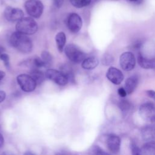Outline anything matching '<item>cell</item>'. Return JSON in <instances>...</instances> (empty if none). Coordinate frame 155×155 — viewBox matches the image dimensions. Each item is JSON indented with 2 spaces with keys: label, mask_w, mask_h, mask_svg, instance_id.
<instances>
[{
  "label": "cell",
  "mask_w": 155,
  "mask_h": 155,
  "mask_svg": "<svg viewBox=\"0 0 155 155\" xmlns=\"http://www.w3.org/2000/svg\"><path fill=\"white\" fill-rule=\"evenodd\" d=\"M10 42L12 47L24 53H28L32 50L33 43L27 35L15 31L10 38Z\"/></svg>",
  "instance_id": "1"
},
{
  "label": "cell",
  "mask_w": 155,
  "mask_h": 155,
  "mask_svg": "<svg viewBox=\"0 0 155 155\" xmlns=\"http://www.w3.org/2000/svg\"><path fill=\"white\" fill-rule=\"evenodd\" d=\"M38 24L31 17H24L16 24V31L25 35H33L38 30Z\"/></svg>",
  "instance_id": "2"
},
{
  "label": "cell",
  "mask_w": 155,
  "mask_h": 155,
  "mask_svg": "<svg viewBox=\"0 0 155 155\" xmlns=\"http://www.w3.org/2000/svg\"><path fill=\"white\" fill-rule=\"evenodd\" d=\"M65 54L74 63L82 62L85 59V54L75 44H69L64 48Z\"/></svg>",
  "instance_id": "3"
},
{
  "label": "cell",
  "mask_w": 155,
  "mask_h": 155,
  "mask_svg": "<svg viewBox=\"0 0 155 155\" xmlns=\"http://www.w3.org/2000/svg\"><path fill=\"white\" fill-rule=\"evenodd\" d=\"M24 7L27 13L31 18H39L44 11V5L40 0H27Z\"/></svg>",
  "instance_id": "4"
},
{
  "label": "cell",
  "mask_w": 155,
  "mask_h": 155,
  "mask_svg": "<svg viewBox=\"0 0 155 155\" xmlns=\"http://www.w3.org/2000/svg\"><path fill=\"white\" fill-rule=\"evenodd\" d=\"M16 81L21 90L25 92H31L35 90L37 84L35 79L29 74H20L16 78Z\"/></svg>",
  "instance_id": "5"
},
{
  "label": "cell",
  "mask_w": 155,
  "mask_h": 155,
  "mask_svg": "<svg viewBox=\"0 0 155 155\" xmlns=\"http://www.w3.org/2000/svg\"><path fill=\"white\" fill-rule=\"evenodd\" d=\"M140 116L145 121L153 122L155 121V105L151 102L142 104L139 109Z\"/></svg>",
  "instance_id": "6"
},
{
  "label": "cell",
  "mask_w": 155,
  "mask_h": 155,
  "mask_svg": "<svg viewBox=\"0 0 155 155\" xmlns=\"http://www.w3.org/2000/svg\"><path fill=\"white\" fill-rule=\"evenodd\" d=\"M45 74L47 79L53 81L59 85H65L68 82V78L60 70L48 68L46 71Z\"/></svg>",
  "instance_id": "7"
},
{
  "label": "cell",
  "mask_w": 155,
  "mask_h": 155,
  "mask_svg": "<svg viewBox=\"0 0 155 155\" xmlns=\"http://www.w3.org/2000/svg\"><path fill=\"white\" fill-rule=\"evenodd\" d=\"M121 68L126 71L132 70L136 65V58L134 54L130 51L123 53L119 58Z\"/></svg>",
  "instance_id": "8"
},
{
  "label": "cell",
  "mask_w": 155,
  "mask_h": 155,
  "mask_svg": "<svg viewBox=\"0 0 155 155\" xmlns=\"http://www.w3.org/2000/svg\"><path fill=\"white\" fill-rule=\"evenodd\" d=\"M5 18L10 22H18L24 18V12L19 8L7 7L4 12Z\"/></svg>",
  "instance_id": "9"
},
{
  "label": "cell",
  "mask_w": 155,
  "mask_h": 155,
  "mask_svg": "<svg viewBox=\"0 0 155 155\" xmlns=\"http://www.w3.org/2000/svg\"><path fill=\"white\" fill-rule=\"evenodd\" d=\"M67 26L71 33L79 32L82 26V18L77 13H71L67 19Z\"/></svg>",
  "instance_id": "10"
},
{
  "label": "cell",
  "mask_w": 155,
  "mask_h": 155,
  "mask_svg": "<svg viewBox=\"0 0 155 155\" xmlns=\"http://www.w3.org/2000/svg\"><path fill=\"white\" fill-rule=\"evenodd\" d=\"M106 143L108 149L113 154H117L120 149L121 140L120 137L114 134L108 135L106 139Z\"/></svg>",
  "instance_id": "11"
},
{
  "label": "cell",
  "mask_w": 155,
  "mask_h": 155,
  "mask_svg": "<svg viewBox=\"0 0 155 155\" xmlns=\"http://www.w3.org/2000/svg\"><path fill=\"white\" fill-rule=\"evenodd\" d=\"M107 79L115 85H119L124 80V76L122 72L117 68L111 67L106 73Z\"/></svg>",
  "instance_id": "12"
},
{
  "label": "cell",
  "mask_w": 155,
  "mask_h": 155,
  "mask_svg": "<svg viewBox=\"0 0 155 155\" xmlns=\"http://www.w3.org/2000/svg\"><path fill=\"white\" fill-rule=\"evenodd\" d=\"M137 61L140 67L144 69H152L155 68V56L149 58L140 52L138 55Z\"/></svg>",
  "instance_id": "13"
},
{
  "label": "cell",
  "mask_w": 155,
  "mask_h": 155,
  "mask_svg": "<svg viewBox=\"0 0 155 155\" xmlns=\"http://www.w3.org/2000/svg\"><path fill=\"white\" fill-rule=\"evenodd\" d=\"M139 83V76L137 74L132 75L127 79L125 83V87L127 94H131L136 88Z\"/></svg>",
  "instance_id": "14"
},
{
  "label": "cell",
  "mask_w": 155,
  "mask_h": 155,
  "mask_svg": "<svg viewBox=\"0 0 155 155\" xmlns=\"http://www.w3.org/2000/svg\"><path fill=\"white\" fill-rule=\"evenodd\" d=\"M141 136L146 142L154 141L155 140V128L150 125L145 126L141 130Z\"/></svg>",
  "instance_id": "15"
},
{
  "label": "cell",
  "mask_w": 155,
  "mask_h": 155,
  "mask_svg": "<svg viewBox=\"0 0 155 155\" xmlns=\"http://www.w3.org/2000/svg\"><path fill=\"white\" fill-rule=\"evenodd\" d=\"M99 64V60L95 56L86 58L82 62L81 66L85 70H92L95 68Z\"/></svg>",
  "instance_id": "16"
},
{
  "label": "cell",
  "mask_w": 155,
  "mask_h": 155,
  "mask_svg": "<svg viewBox=\"0 0 155 155\" xmlns=\"http://www.w3.org/2000/svg\"><path fill=\"white\" fill-rule=\"evenodd\" d=\"M55 41L58 50L59 52H62L66 42V35L63 31L58 32L55 36Z\"/></svg>",
  "instance_id": "17"
},
{
  "label": "cell",
  "mask_w": 155,
  "mask_h": 155,
  "mask_svg": "<svg viewBox=\"0 0 155 155\" xmlns=\"http://www.w3.org/2000/svg\"><path fill=\"white\" fill-rule=\"evenodd\" d=\"M141 151L142 155H155V141L145 142Z\"/></svg>",
  "instance_id": "18"
},
{
  "label": "cell",
  "mask_w": 155,
  "mask_h": 155,
  "mask_svg": "<svg viewBox=\"0 0 155 155\" xmlns=\"http://www.w3.org/2000/svg\"><path fill=\"white\" fill-rule=\"evenodd\" d=\"M30 75L35 79L37 85L42 83L46 78L45 74L38 68H31Z\"/></svg>",
  "instance_id": "19"
},
{
  "label": "cell",
  "mask_w": 155,
  "mask_h": 155,
  "mask_svg": "<svg viewBox=\"0 0 155 155\" xmlns=\"http://www.w3.org/2000/svg\"><path fill=\"white\" fill-rule=\"evenodd\" d=\"M60 71H62L68 79V81L70 80L71 81H74V76L73 72L70 66L67 64H64L60 67Z\"/></svg>",
  "instance_id": "20"
},
{
  "label": "cell",
  "mask_w": 155,
  "mask_h": 155,
  "mask_svg": "<svg viewBox=\"0 0 155 155\" xmlns=\"http://www.w3.org/2000/svg\"><path fill=\"white\" fill-rule=\"evenodd\" d=\"M41 59L44 62L45 67H49L52 64L53 58L48 51H43L41 53Z\"/></svg>",
  "instance_id": "21"
},
{
  "label": "cell",
  "mask_w": 155,
  "mask_h": 155,
  "mask_svg": "<svg viewBox=\"0 0 155 155\" xmlns=\"http://www.w3.org/2000/svg\"><path fill=\"white\" fill-rule=\"evenodd\" d=\"M119 108L123 113L128 112L131 108V104L126 99H122L119 101L118 104Z\"/></svg>",
  "instance_id": "22"
},
{
  "label": "cell",
  "mask_w": 155,
  "mask_h": 155,
  "mask_svg": "<svg viewBox=\"0 0 155 155\" xmlns=\"http://www.w3.org/2000/svg\"><path fill=\"white\" fill-rule=\"evenodd\" d=\"M72 5L76 8H82L88 6L91 0H69Z\"/></svg>",
  "instance_id": "23"
},
{
  "label": "cell",
  "mask_w": 155,
  "mask_h": 155,
  "mask_svg": "<svg viewBox=\"0 0 155 155\" xmlns=\"http://www.w3.org/2000/svg\"><path fill=\"white\" fill-rule=\"evenodd\" d=\"M113 61H114V58H113V56L108 53H105L103 55V56L101 59L102 64V65H104L105 66H108V65H111L113 63Z\"/></svg>",
  "instance_id": "24"
},
{
  "label": "cell",
  "mask_w": 155,
  "mask_h": 155,
  "mask_svg": "<svg viewBox=\"0 0 155 155\" xmlns=\"http://www.w3.org/2000/svg\"><path fill=\"white\" fill-rule=\"evenodd\" d=\"M130 149L132 155H142L140 149L134 142L130 143Z\"/></svg>",
  "instance_id": "25"
},
{
  "label": "cell",
  "mask_w": 155,
  "mask_h": 155,
  "mask_svg": "<svg viewBox=\"0 0 155 155\" xmlns=\"http://www.w3.org/2000/svg\"><path fill=\"white\" fill-rule=\"evenodd\" d=\"M0 59L3 61L4 65L7 68H8L10 67V58L7 54L4 53H2L0 55Z\"/></svg>",
  "instance_id": "26"
},
{
  "label": "cell",
  "mask_w": 155,
  "mask_h": 155,
  "mask_svg": "<svg viewBox=\"0 0 155 155\" xmlns=\"http://www.w3.org/2000/svg\"><path fill=\"white\" fill-rule=\"evenodd\" d=\"M93 151L95 155H111L108 153L106 152L105 151H104L99 146H94Z\"/></svg>",
  "instance_id": "27"
},
{
  "label": "cell",
  "mask_w": 155,
  "mask_h": 155,
  "mask_svg": "<svg viewBox=\"0 0 155 155\" xmlns=\"http://www.w3.org/2000/svg\"><path fill=\"white\" fill-rule=\"evenodd\" d=\"M142 46V41L139 40V41H136V42H134L131 45V48H133L134 50H139L140 49Z\"/></svg>",
  "instance_id": "28"
},
{
  "label": "cell",
  "mask_w": 155,
  "mask_h": 155,
  "mask_svg": "<svg viewBox=\"0 0 155 155\" xmlns=\"http://www.w3.org/2000/svg\"><path fill=\"white\" fill-rule=\"evenodd\" d=\"M117 93L122 97H125L127 95V91H126L124 87H120L119 88H118Z\"/></svg>",
  "instance_id": "29"
},
{
  "label": "cell",
  "mask_w": 155,
  "mask_h": 155,
  "mask_svg": "<svg viewBox=\"0 0 155 155\" xmlns=\"http://www.w3.org/2000/svg\"><path fill=\"white\" fill-rule=\"evenodd\" d=\"M146 93L148 97L155 100V91L152 90H148L146 91Z\"/></svg>",
  "instance_id": "30"
},
{
  "label": "cell",
  "mask_w": 155,
  "mask_h": 155,
  "mask_svg": "<svg viewBox=\"0 0 155 155\" xmlns=\"http://www.w3.org/2000/svg\"><path fill=\"white\" fill-rule=\"evenodd\" d=\"M6 97V94L4 91L0 90V103L2 102Z\"/></svg>",
  "instance_id": "31"
},
{
  "label": "cell",
  "mask_w": 155,
  "mask_h": 155,
  "mask_svg": "<svg viewBox=\"0 0 155 155\" xmlns=\"http://www.w3.org/2000/svg\"><path fill=\"white\" fill-rule=\"evenodd\" d=\"M54 4L58 8H60L63 4L64 0H54Z\"/></svg>",
  "instance_id": "32"
},
{
  "label": "cell",
  "mask_w": 155,
  "mask_h": 155,
  "mask_svg": "<svg viewBox=\"0 0 155 155\" xmlns=\"http://www.w3.org/2000/svg\"><path fill=\"white\" fill-rule=\"evenodd\" d=\"M4 139L3 136L0 133V147H1L4 145Z\"/></svg>",
  "instance_id": "33"
},
{
  "label": "cell",
  "mask_w": 155,
  "mask_h": 155,
  "mask_svg": "<svg viewBox=\"0 0 155 155\" xmlns=\"http://www.w3.org/2000/svg\"><path fill=\"white\" fill-rule=\"evenodd\" d=\"M5 76V72H4L3 71H1V70H0V81L1 80H2L4 78V76Z\"/></svg>",
  "instance_id": "34"
},
{
  "label": "cell",
  "mask_w": 155,
  "mask_h": 155,
  "mask_svg": "<svg viewBox=\"0 0 155 155\" xmlns=\"http://www.w3.org/2000/svg\"><path fill=\"white\" fill-rule=\"evenodd\" d=\"M2 155H15V154L10 151H5L2 154Z\"/></svg>",
  "instance_id": "35"
},
{
  "label": "cell",
  "mask_w": 155,
  "mask_h": 155,
  "mask_svg": "<svg viewBox=\"0 0 155 155\" xmlns=\"http://www.w3.org/2000/svg\"><path fill=\"white\" fill-rule=\"evenodd\" d=\"M24 155H36V154H34L33 153L30 151H26V152L24 153Z\"/></svg>",
  "instance_id": "36"
},
{
  "label": "cell",
  "mask_w": 155,
  "mask_h": 155,
  "mask_svg": "<svg viewBox=\"0 0 155 155\" xmlns=\"http://www.w3.org/2000/svg\"><path fill=\"white\" fill-rule=\"evenodd\" d=\"M4 51V47L0 45V55H1L2 53H3Z\"/></svg>",
  "instance_id": "37"
},
{
  "label": "cell",
  "mask_w": 155,
  "mask_h": 155,
  "mask_svg": "<svg viewBox=\"0 0 155 155\" xmlns=\"http://www.w3.org/2000/svg\"><path fill=\"white\" fill-rule=\"evenodd\" d=\"M128 1H131V2H136V1H139V0H128Z\"/></svg>",
  "instance_id": "38"
}]
</instances>
